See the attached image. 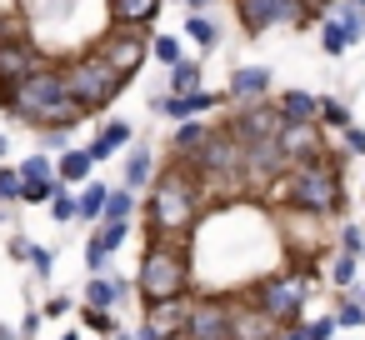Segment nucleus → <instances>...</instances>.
I'll return each instance as SVG.
<instances>
[{
    "instance_id": "obj_1",
    "label": "nucleus",
    "mask_w": 365,
    "mask_h": 340,
    "mask_svg": "<svg viewBox=\"0 0 365 340\" xmlns=\"http://www.w3.org/2000/svg\"><path fill=\"white\" fill-rule=\"evenodd\" d=\"M0 101H6L11 115H21V120L36 125V130H76V125L86 120V110L66 96V81H61L56 66L26 76L21 86H6V91H0Z\"/></svg>"
},
{
    "instance_id": "obj_2",
    "label": "nucleus",
    "mask_w": 365,
    "mask_h": 340,
    "mask_svg": "<svg viewBox=\"0 0 365 340\" xmlns=\"http://www.w3.org/2000/svg\"><path fill=\"white\" fill-rule=\"evenodd\" d=\"M275 200H285V210L295 215H340L345 210V180H340V155H320V160H305V165H290L275 185H270Z\"/></svg>"
},
{
    "instance_id": "obj_3",
    "label": "nucleus",
    "mask_w": 365,
    "mask_h": 340,
    "mask_svg": "<svg viewBox=\"0 0 365 340\" xmlns=\"http://www.w3.org/2000/svg\"><path fill=\"white\" fill-rule=\"evenodd\" d=\"M200 180L175 160L160 180H155V190H150V200H145V220H150V240H180L185 245V230H195V220H200Z\"/></svg>"
},
{
    "instance_id": "obj_4",
    "label": "nucleus",
    "mask_w": 365,
    "mask_h": 340,
    "mask_svg": "<svg viewBox=\"0 0 365 340\" xmlns=\"http://www.w3.org/2000/svg\"><path fill=\"white\" fill-rule=\"evenodd\" d=\"M135 290L145 295V305L155 300H175L190 290V255L180 240H150L135 270Z\"/></svg>"
},
{
    "instance_id": "obj_5",
    "label": "nucleus",
    "mask_w": 365,
    "mask_h": 340,
    "mask_svg": "<svg viewBox=\"0 0 365 340\" xmlns=\"http://www.w3.org/2000/svg\"><path fill=\"white\" fill-rule=\"evenodd\" d=\"M61 81H66V96L86 110V115H96V110H106L125 86H130V76H120L106 56H96V51H86V56H76L66 71H61Z\"/></svg>"
},
{
    "instance_id": "obj_6",
    "label": "nucleus",
    "mask_w": 365,
    "mask_h": 340,
    "mask_svg": "<svg viewBox=\"0 0 365 340\" xmlns=\"http://www.w3.org/2000/svg\"><path fill=\"white\" fill-rule=\"evenodd\" d=\"M180 165L200 180V190H205L210 180L240 185V180H245V145H240V135H235L230 125H215V130L205 135V145H200L195 155H185Z\"/></svg>"
},
{
    "instance_id": "obj_7",
    "label": "nucleus",
    "mask_w": 365,
    "mask_h": 340,
    "mask_svg": "<svg viewBox=\"0 0 365 340\" xmlns=\"http://www.w3.org/2000/svg\"><path fill=\"white\" fill-rule=\"evenodd\" d=\"M250 305H260L275 325H295L305 320V275L280 270V275H260L250 290Z\"/></svg>"
},
{
    "instance_id": "obj_8",
    "label": "nucleus",
    "mask_w": 365,
    "mask_h": 340,
    "mask_svg": "<svg viewBox=\"0 0 365 340\" xmlns=\"http://www.w3.org/2000/svg\"><path fill=\"white\" fill-rule=\"evenodd\" d=\"M235 16L245 26V36H265L275 26H310V6L305 0H235Z\"/></svg>"
},
{
    "instance_id": "obj_9",
    "label": "nucleus",
    "mask_w": 365,
    "mask_h": 340,
    "mask_svg": "<svg viewBox=\"0 0 365 340\" xmlns=\"http://www.w3.org/2000/svg\"><path fill=\"white\" fill-rule=\"evenodd\" d=\"M230 300L235 295H200V300H190L185 340H230Z\"/></svg>"
},
{
    "instance_id": "obj_10",
    "label": "nucleus",
    "mask_w": 365,
    "mask_h": 340,
    "mask_svg": "<svg viewBox=\"0 0 365 340\" xmlns=\"http://www.w3.org/2000/svg\"><path fill=\"white\" fill-rule=\"evenodd\" d=\"M285 170H290V155L280 150V140H275V135H265V140H250V145H245V180H250V185L270 190Z\"/></svg>"
},
{
    "instance_id": "obj_11",
    "label": "nucleus",
    "mask_w": 365,
    "mask_h": 340,
    "mask_svg": "<svg viewBox=\"0 0 365 340\" xmlns=\"http://www.w3.org/2000/svg\"><path fill=\"white\" fill-rule=\"evenodd\" d=\"M46 66H51V61L41 56L36 41H26V36L0 41V91H6V86H21L26 76H36V71H46Z\"/></svg>"
},
{
    "instance_id": "obj_12",
    "label": "nucleus",
    "mask_w": 365,
    "mask_h": 340,
    "mask_svg": "<svg viewBox=\"0 0 365 340\" xmlns=\"http://www.w3.org/2000/svg\"><path fill=\"white\" fill-rule=\"evenodd\" d=\"M145 51H150V46H145V36H135V31H125V26H120V31H110V36L96 46V56H106L120 76H135V71H140V61H145Z\"/></svg>"
},
{
    "instance_id": "obj_13",
    "label": "nucleus",
    "mask_w": 365,
    "mask_h": 340,
    "mask_svg": "<svg viewBox=\"0 0 365 340\" xmlns=\"http://www.w3.org/2000/svg\"><path fill=\"white\" fill-rule=\"evenodd\" d=\"M225 125L240 135V145H250V140L280 135V110H275V105H265V101H250V105H240V110H235Z\"/></svg>"
},
{
    "instance_id": "obj_14",
    "label": "nucleus",
    "mask_w": 365,
    "mask_h": 340,
    "mask_svg": "<svg viewBox=\"0 0 365 340\" xmlns=\"http://www.w3.org/2000/svg\"><path fill=\"white\" fill-rule=\"evenodd\" d=\"M280 150L290 155V165H305V160H320V155H330L325 150V140H320V120H310V125H285L280 120Z\"/></svg>"
},
{
    "instance_id": "obj_15",
    "label": "nucleus",
    "mask_w": 365,
    "mask_h": 340,
    "mask_svg": "<svg viewBox=\"0 0 365 340\" xmlns=\"http://www.w3.org/2000/svg\"><path fill=\"white\" fill-rule=\"evenodd\" d=\"M275 335H280V325L260 305L230 300V340H275Z\"/></svg>"
},
{
    "instance_id": "obj_16",
    "label": "nucleus",
    "mask_w": 365,
    "mask_h": 340,
    "mask_svg": "<svg viewBox=\"0 0 365 340\" xmlns=\"http://www.w3.org/2000/svg\"><path fill=\"white\" fill-rule=\"evenodd\" d=\"M185 320H190V300H185V295L145 305V325H150V330H160L165 340H185Z\"/></svg>"
},
{
    "instance_id": "obj_17",
    "label": "nucleus",
    "mask_w": 365,
    "mask_h": 340,
    "mask_svg": "<svg viewBox=\"0 0 365 340\" xmlns=\"http://www.w3.org/2000/svg\"><path fill=\"white\" fill-rule=\"evenodd\" d=\"M225 96H215V91H195V96H155V110L165 115V120H195L200 110H215Z\"/></svg>"
},
{
    "instance_id": "obj_18",
    "label": "nucleus",
    "mask_w": 365,
    "mask_h": 340,
    "mask_svg": "<svg viewBox=\"0 0 365 340\" xmlns=\"http://www.w3.org/2000/svg\"><path fill=\"white\" fill-rule=\"evenodd\" d=\"M265 91H270V71L265 66H240L235 76H230V101H240V105H250V101H265Z\"/></svg>"
},
{
    "instance_id": "obj_19",
    "label": "nucleus",
    "mask_w": 365,
    "mask_h": 340,
    "mask_svg": "<svg viewBox=\"0 0 365 340\" xmlns=\"http://www.w3.org/2000/svg\"><path fill=\"white\" fill-rule=\"evenodd\" d=\"M275 110H280L285 125H310V120L320 115V96H310V91H285V96L275 101Z\"/></svg>"
},
{
    "instance_id": "obj_20",
    "label": "nucleus",
    "mask_w": 365,
    "mask_h": 340,
    "mask_svg": "<svg viewBox=\"0 0 365 340\" xmlns=\"http://www.w3.org/2000/svg\"><path fill=\"white\" fill-rule=\"evenodd\" d=\"M160 6H165V0H110V16H115V26L140 31V26H150L160 16Z\"/></svg>"
},
{
    "instance_id": "obj_21",
    "label": "nucleus",
    "mask_w": 365,
    "mask_h": 340,
    "mask_svg": "<svg viewBox=\"0 0 365 340\" xmlns=\"http://www.w3.org/2000/svg\"><path fill=\"white\" fill-rule=\"evenodd\" d=\"M125 295H130V280H120V275H115V280H106V275H91V280H86V305H91V310H110V305H120Z\"/></svg>"
},
{
    "instance_id": "obj_22",
    "label": "nucleus",
    "mask_w": 365,
    "mask_h": 340,
    "mask_svg": "<svg viewBox=\"0 0 365 340\" xmlns=\"http://www.w3.org/2000/svg\"><path fill=\"white\" fill-rule=\"evenodd\" d=\"M125 145H130V125H125V120H110V125L86 145V155L101 165V160H110V155H115V150H125Z\"/></svg>"
},
{
    "instance_id": "obj_23",
    "label": "nucleus",
    "mask_w": 365,
    "mask_h": 340,
    "mask_svg": "<svg viewBox=\"0 0 365 340\" xmlns=\"http://www.w3.org/2000/svg\"><path fill=\"white\" fill-rule=\"evenodd\" d=\"M91 170H96V160H91L86 150H66V155L56 160V175H61V185H86V180H91Z\"/></svg>"
},
{
    "instance_id": "obj_24",
    "label": "nucleus",
    "mask_w": 365,
    "mask_h": 340,
    "mask_svg": "<svg viewBox=\"0 0 365 340\" xmlns=\"http://www.w3.org/2000/svg\"><path fill=\"white\" fill-rule=\"evenodd\" d=\"M106 195H110V185L86 180L81 195H76V220H101V215H106Z\"/></svg>"
},
{
    "instance_id": "obj_25",
    "label": "nucleus",
    "mask_w": 365,
    "mask_h": 340,
    "mask_svg": "<svg viewBox=\"0 0 365 340\" xmlns=\"http://www.w3.org/2000/svg\"><path fill=\"white\" fill-rule=\"evenodd\" d=\"M210 130H215V125H205V120H185V125L175 130V140H170V150H175V155L185 160V155H195V150L205 145V135H210Z\"/></svg>"
},
{
    "instance_id": "obj_26",
    "label": "nucleus",
    "mask_w": 365,
    "mask_h": 340,
    "mask_svg": "<svg viewBox=\"0 0 365 340\" xmlns=\"http://www.w3.org/2000/svg\"><path fill=\"white\" fill-rule=\"evenodd\" d=\"M155 175V150H130L125 155V190H140Z\"/></svg>"
},
{
    "instance_id": "obj_27",
    "label": "nucleus",
    "mask_w": 365,
    "mask_h": 340,
    "mask_svg": "<svg viewBox=\"0 0 365 340\" xmlns=\"http://www.w3.org/2000/svg\"><path fill=\"white\" fill-rule=\"evenodd\" d=\"M195 91H205V86H200V66H195V61L170 66V91H165V96H195Z\"/></svg>"
},
{
    "instance_id": "obj_28",
    "label": "nucleus",
    "mask_w": 365,
    "mask_h": 340,
    "mask_svg": "<svg viewBox=\"0 0 365 340\" xmlns=\"http://www.w3.org/2000/svg\"><path fill=\"white\" fill-rule=\"evenodd\" d=\"M185 36H190V41H195V46L205 51V56H210V51L220 46V26H215L210 16H190V21H185Z\"/></svg>"
},
{
    "instance_id": "obj_29",
    "label": "nucleus",
    "mask_w": 365,
    "mask_h": 340,
    "mask_svg": "<svg viewBox=\"0 0 365 340\" xmlns=\"http://www.w3.org/2000/svg\"><path fill=\"white\" fill-rule=\"evenodd\" d=\"M130 215H135V190H125V185H120V190H110V195H106V215H101V220H106V225H120V220H130Z\"/></svg>"
},
{
    "instance_id": "obj_30",
    "label": "nucleus",
    "mask_w": 365,
    "mask_h": 340,
    "mask_svg": "<svg viewBox=\"0 0 365 340\" xmlns=\"http://www.w3.org/2000/svg\"><path fill=\"white\" fill-rule=\"evenodd\" d=\"M335 21H340V31H345V41H350V46H360V41H365V11L355 6V0H350V6H340V16H335Z\"/></svg>"
},
{
    "instance_id": "obj_31",
    "label": "nucleus",
    "mask_w": 365,
    "mask_h": 340,
    "mask_svg": "<svg viewBox=\"0 0 365 340\" xmlns=\"http://www.w3.org/2000/svg\"><path fill=\"white\" fill-rule=\"evenodd\" d=\"M315 120L330 125V130H350V110H345V101H335V96L320 101V115H315Z\"/></svg>"
},
{
    "instance_id": "obj_32",
    "label": "nucleus",
    "mask_w": 365,
    "mask_h": 340,
    "mask_svg": "<svg viewBox=\"0 0 365 340\" xmlns=\"http://www.w3.org/2000/svg\"><path fill=\"white\" fill-rule=\"evenodd\" d=\"M330 280H335L340 290H355V280H360V260H355V255H335V265H330Z\"/></svg>"
},
{
    "instance_id": "obj_33",
    "label": "nucleus",
    "mask_w": 365,
    "mask_h": 340,
    "mask_svg": "<svg viewBox=\"0 0 365 340\" xmlns=\"http://www.w3.org/2000/svg\"><path fill=\"white\" fill-rule=\"evenodd\" d=\"M125 235H130V220H120V225H101L91 240H96V245L110 255V250H120V245H125Z\"/></svg>"
},
{
    "instance_id": "obj_34",
    "label": "nucleus",
    "mask_w": 365,
    "mask_h": 340,
    "mask_svg": "<svg viewBox=\"0 0 365 340\" xmlns=\"http://www.w3.org/2000/svg\"><path fill=\"white\" fill-rule=\"evenodd\" d=\"M320 46H325V56H345V51H350V41H345L340 21H325V26H320Z\"/></svg>"
},
{
    "instance_id": "obj_35",
    "label": "nucleus",
    "mask_w": 365,
    "mask_h": 340,
    "mask_svg": "<svg viewBox=\"0 0 365 340\" xmlns=\"http://www.w3.org/2000/svg\"><path fill=\"white\" fill-rule=\"evenodd\" d=\"M150 56H155V61H165V66H180V61H185L175 36H155V41H150Z\"/></svg>"
},
{
    "instance_id": "obj_36",
    "label": "nucleus",
    "mask_w": 365,
    "mask_h": 340,
    "mask_svg": "<svg viewBox=\"0 0 365 340\" xmlns=\"http://www.w3.org/2000/svg\"><path fill=\"white\" fill-rule=\"evenodd\" d=\"M81 320H86V330H96V335H120L110 310H91V305H86V310H81Z\"/></svg>"
},
{
    "instance_id": "obj_37",
    "label": "nucleus",
    "mask_w": 365,
    "mask_h": 340,
    "mask_svg": "<svg viewBox=\"0 0 365 340\" xmlns=\"http://www.w3.org/2000/svg\"><path fill=\"white\" fill-rule=\"evenodd\" d=\"M21 200V170L0 165V205H16Z\"/></svg>"
},
{
    "instance_id": "obj_38",
    "label": "nucleus",
    "mask_w": 365,
    "mask_h": 340,
    "mask_svg": "<svg viewBox=\"0 0 365 340\" xmlns=\"http://www.w3.org/2000/svg\"><path fill=\"white\" fill-rule=\"evenodd\" d=\"M340 255H355V260L365 255V235H360L355 225H345V230H340Z\"/></svg>"
},
{
    "instance_id": "obj_39",
    "label": "nucleus",
    "mask_w": 365,
    "mask_h": 340,
    "mask_svg": "<svg viewBox=\"0 0 365 340\" xmlns=\"http://www.w3.org/2000/svg\"><path fill=\"white\" fill-rule=\"evenodd\" d=\"M51 215H56V220H76V195H71V185L51 200Z\"/></svg>"
},
{
    "instance_id": "obj_40",
    "label": "nucleus",
    "mask_w": 365,
    "mask_h": 340,
    "mask_svg": "<svg viewBox=\"0 0 365 340\" xmlns=\"http://www.w3.org/2000/svg\"><path fill=\"white\" fill-rule=\"evenodd\" d=\"M335 315H320V320H305V330H310V340H335Z\"/></svg>"
},
{
    "instance_id": "obj_41",
    "label": "nucleus",
    "mask_w": 365,
    "mask_h": 340,
    "mask_svg": "<svg viewBox=\"0 0 365 340\" xmlns=\"http://www.w3.org/2000/svg\"><path fill=\"white\" fill-rule=\"evenodd\" d=\"M335 320H340V325H365V305H360V300L350 295V300L340 305V315H335Z\"/></svg>"
},
{
    "instance_id": "obj_42",
    "label": "nucleus",
    "mask_w": 365,
    "mask_h": 340,
    "mask_svg": "<svg viewBox=\"0 0 365 340\" xmlns=\"http://www.w3.org/2000/svg\"><path fill=\"white\" fill-rule=\"evenodd\" d=\"M66 135H71V130H41V145H46V150H61V155H66Z\"/></svg>"
},
{
    "instance_id": "obj_43",
    "label": "nucleus",
    "mask_w": 365,
    "mask_h": 340,
    "mask_svg": "<svg viewBox=\"0 0 365 340\" xmlns=\"http://www.w3.org/2000/svg\"><path fill=\"white\" fill-rule=\"evenodd\" d=\"M31 265H36V275H51V270H56V255L36 245V255H31Z\"/></svg>"
},
{
    "instance_id": "obj_44",
    "label": "nucleus",
    "mask_w": 365,
    "mask_h": 340,
    "mask_svg": "<svg viewBox=\"0 0 365 340\" xmlns=\"http://www.w3.org/2000/svg\"><path fill=\"white\" fill-rule=\"evenodd\" d=\"M345 150H350V155H365V130H360V125L345 130Z\"/></svg>"
},
{
    "instance_id": "obj_45",
    "label": "nucleus",
    "mask_w": 365,
    "mask_h": 340,
    "mask_svg": "<svg viewBox=\"0 0 365 340\" xmlns=\"http://www.w3.org/2000/svg\"><path fill=\"white\" fill-rule=\"evenodd\" d=\"M275 340H310V330H305V320H295V325H280Z\"/></svg>"
},
{
    "instance_id": "obj_46",
    "label": "nucleus",
    "mask_w": 365,
    "mask_h": 340,
    "mask_svg": "<svg viewBox=\"0 0 365 340\" xmlns=\"http://www.w3.org/2000/svg\"><path fill=\"white\" fill-rule=\"evenodd\" d=\"M11 255H16V260H31V255H36V245H31V240H21V235H16V245H11Z\"/></svg>"
},
{
    "instance_id": "obj_47",
    "label": "nucleus",
    "mask_w": 365,
    "mask_h": 340,
    "mask_svg": "<svg viewBox=\"0 0 365 340\" xmlns=\"http://www.w3.org/2000/svg\"><path fill=\"white\" fill-rule=\"evenodd\" d=\"M66 310H71V300H66V295H56V300H46V315H66Z\"/></svg>"
},
{
    "instance_id": "obj_48",
    "label": "nucleus",
    "mask_w": 365,
    "mask_h": 340,
    "mask_svg": "<svg viewBox=\"0 0 365 340\" xmlns=\"http://www.w3.org/2000/svg\"><path fill=\"white\" fill-rule=\"evenodd\" d=\"M135 340H165V335H160V330H150V325L140 320V335H135Z\"/></svg>"
},
{
    "instance_id": "obj_49",
    "label": "nucleus",
    "mask_w": 365,
    "mask_h": 340,
    "mask_svg": "<svg viewBox=\"0 0 365 340\" xmlns=\"http://www.w3.org/2000/svg\"><path fill=\"white\" fill-rule=\"evenodd\" d=\"M305 6H310V11H325V6H335V0H305Z\"/></svg>"
},
{
    "instance_id": "obj_50",
    "label": "nucleus",
    "mask_w": 365,
    "mask_h": 340,
    "mask_svg": "<svg viewBox=\"0 0 365 340\" xmlns=\"http://www.w3.org/2000/svg\"><path fill=\"white\" fill-rule=\"evenodd\" d=\"M0 340H21V335H16V330H11V325H0Z\"/></svg>"
},
{
    "instance_id": "obj_51",
    "label": "nucleus",
    "mask_w": 365,
    "mask_h": 340,
    "mask_svg": "<svg viewBox=\"0 0 365 340\" xmlns=\"http://www.w3.org/2000/svg\"><path fill=\"white\" fill-rule=\"evenodd\" d=\"M6 155H11V140H6V135H0V160H6Z\"/></svg>"
},
{
    "instance_id": "obj_52",
    "label": "nucleus",
    "mask_w": 365,
    "mask_h": 340,
    "mask_svg": "<svg viewBox=\"0 0 365 340\" xmlns=\"http://www.w3.org/2000/svg\"><path fill=\"white\" fill-rule=\"evenodd\" d=\"M185 6H190V11H195V16H200V6H210V0H185Z\"/></svg>"
},
{
    "instance_id": "obj_53",
    "label": "nucleus",
    "mask_w": 365,
    "mask_h": 340,
    "mask_svg": "<svg viewBox=\"0 0 365 340\" xmlns=\"http://www.w3.org/2000/svg\"><path fill=\"white\" fill-rule=\"evenodd\" d=\"M61 340H81V335H76V330H66V335H61Z\"/></svg>"
},
{
    "instance_id": "obj_54",
    "label": "nucleus",
    "mask_w": 365,
    "mask_h": 340,
    "mask_svg": "<svg viewBox=\"0 0 365 340\" xmlns=\"http://www.w3.org/2000/svg\"><path fill=\"white\" fill-rule=\"evenodd\" d=\"M355 300H360V305H365V285H360V290H355Z\"/></svg>"
},
{
    "instance_id": "obj_55",
    "label": "nucleus",
    "mask_w": 365,
    "mask_h": 340,
    "mask_svg": "<svg viewBox=\"0 0 365 340\" xmlns=\"http://www.w3.org/2000/svg\"><path fill=\"white\" fill-rule=\"evenodd\" d=\"M115 340H135V335H115Z\"/></svg>"
},
{
    "instance_id": "obj_56",
    "label": "nucleus",
    "mask_w": 365,
    "mask_h": 340,
    "mask_svg": "<svg viewBox=\"0 0 365 340\" xmlns=\"http://www.w3.org/2000/svg\"><path fill=\"white\" fill-rule=\"evenodd\" d=\"M355 6H360V11H365V0H355Z\"/></svg>"
}]
</instances>
